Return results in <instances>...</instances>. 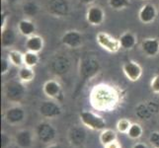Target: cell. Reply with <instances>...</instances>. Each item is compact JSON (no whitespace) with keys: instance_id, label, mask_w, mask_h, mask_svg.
I'll return each mask as SVG.
<instances>
[{"instance_id":"1","label":"cell","mask_w":159,"mask_h":148,"mask_svg":"<svg viewBox=\"0 0 159 148\" xmlns=\"http://www.w3.org/2000/svg\"><path fill=\"white\" fill-rule=\"evenodd\" d=\"M122 91L112 84L100 83L92 88L89 100L92 108L99 112H114L122 103Z\"/></svg>"},{"instance_id":"2","label":"cell","mask_w":159,"mask_h":148,"mask_svg":"<svg viewBox=\"0 0 159 148\" xmlns=\"http://www.w3.org/2000/svg\"><path fill=\"white\" fill-rule=\"evenodd\" d=\"M3 93L7 101L13 104H19L25 98L26 88L20 80H10L4 84Z\"/></svg>"},{"instance_id":"3","label":"cell","mask_w":159,"mask_h":148,"mask_svg":"<svg viewBox=\"0 0 159 148\" xmlns=\"http://www.w3.org/2000/svg\"><path fill=\"white\" fill-rule=\"evenodd\" d=\"M34 131L36 138L43 144H51L57 137V128L53 127L52 123L47 120L40 122L36 125Z\"/></svg>"},{"instance_id":"4","label":"cell","mask_w":159,"mask_h":148,"mask_svg":"<svg viewBox=\"0 0 159 148\" xmlns=\"http://www.w3.org/2000/svg\"><path fill=\"white\" fill-rule=\"evenodd\" d=\"M81 123L93 131H102L106 128V120L100 114L92 111H82L79 114Z\"/></svg>"},{"instance_id":"5","label":"cell","mask_w":159,"mask_h":148,"mask_svg":"<svg viewBox=\"0 0 159 148\" xmlns=\"http://www.w3.org/2000/svg\"><path fill=\"white\" fill-rule=\"evenodd\" d=\"M27 114L24 108L20 105H13L9 107L4 113V120L5 123L12 127L19 125L26 119Z\"/></svg>"},{"instance_id":"6","label":"cell","mask_w":159,"mask_h":148,"mask_svg":"<svg viewBox=\"0 0 159 148\" xmlns=\"http://www.w3.org/2000/svg\"><path fill=\"white\" fill-rule=\"evenodd\" d=\"M39 113L43 118L47 119H52L58 118L62 114V108L57 102L50 99V100L43 101L40 104Z\"/></svg>"},{"instance_id":"7","label":"cell","mask_w":159,"mask_h":148,"mask_svg":"<svg viewBox=\"0 0 159 148\" xmlns=\"http://www.w3.org/2000/svg\"><path fill=\"white\" fill-rule=\"evenodd\" d=\"M96 40H97L98 45L109 52L116 53L122 48L120 47L119 39H116V38H114L113 36L108 34V33H105V32L98 33Z\"/></svg>"},{"instance_id":"8","label":"cell","mask_w":159,"mask_h":148,"mask_svg":"<svg viewBox=\"0 0 159 148\" xmlns=\"http://www.w3.org/2000/svg\"><path fill=\"white\" fill-rule=\"evenodd\" d=\"M67 139L71 146H83L87 141V131L84 125H74L70 128L67 133Z\"/></svg>"},{"instance_id":"9","label":"cell","mask_w":159,"mask_h":148,"mask_svg":"<svg viewBox=\"0 0 159 148\" xmlns=\"http://www.w3.org/2000/svg\"><path fill=\"white\" fill-rule=\"evenodd\" d=\"M35 131L28 128L19 129L14 136V142L18 148H32L35 143Z\"/></svg>"},{"instance_id":"10","label":"cell","mask_w":159,"mask_h":148,"mask_svg":"<svg viewBox=\"0 0 159 148\" xmlns=\"http://www.w3.org/2000/svg\"><path fill=\"white\" fill-rule=\"evenodd\" d=\"M123 72L129 81L136 82L142 76V68L138 62L129 60L123 65Z\"/></svg>"},{"instance_id":"11","label":"cell","mask_w":159,"mask_h":148,"mask_svg":"<svg viewBox=\"0 0 159 148\" xmlns=\"http://www.w3.org/2000/svg\"><path fill=\"white\" fill-rule=\"evenodd\" d=\"M62 45L69 48H78L83 43V36L78 31H67L61 37Z\"/></svg>"},{"instance_id":"12","label":"cell","mask_w":159,"mask_h":148,"mask_svg":"<svg viewBox=\"0 0 159 148\" xmlns=\"http://www.w3.org/2000/svg\"><path fill=\"white\" fill-rule=\"evenodd\" d=\"M43 92L48 99L58 100L59 96H61L62 94V88L58 81L54 79H50L46 81L45 84H43Z\"/></svg>"},{"instance_id":"13","label":"cell","mask_w":159,"mask_h":148,"mask_svg":"<svg viewBox=\"0 0 159 148\" xmlns=\"http://www.w3.org/2000/svg\"><path fill=\"white\" fill-rule=\"evenodd\" d=\"M105 12L99 6H90L86 12V21L92 26H100L105 20Z\"/></svg>"},{"instance_id":"14","label":"cell","mask_w":159,"mask_h":148,"mask_svg":"<svg viewBox=\"0 0 159 148\" xmlns=\"http://www.w3.org/2000/svg\"><path fill=\"white\" fill-rule=\"evenodd\" d=\"M157 17V9L153 4L147 3L141 7L139 12V18L141 23L150 24Z\"/></svg>"},{"instance_id":"15","label":"cell","mask_w":159,"mask_h":148,"mask_svg":"<svg viewBox=\"0 0 159 148\" xmlns=\"http://www.w3.org/2000/svg\"><path fill=\"white\" fill-rule=\"evenodd\" d=\"M141 49L147 56L153 57L159 53V41L157 39H145L141 43Z\"/></svg>"},{"instance_id":"16","label":"cell","mask_w":159,"mask_h":148,"mask_svg":"<svg viewBox=\"0 0 159 148\" xmlns=\"http://www.w3.org/2000/svg\"><path fill=\"white\" fill-rule=\"evenodd\" d=\"M26 47L30 52L39 53L43 48V39L38 35H33L26 40Z\"/></svg>"},{"instance_id":"17","label":"cell","mask_w":159,"mask_h":148,"mask_svg":"<svg viewBox=\"0 0 159 148\" xmlns=\"http://www.w3.org/2000/svg\"><path fill=\"white\" fill-rule=\"evenodd\" d=\"M16 40H17V35L13 29L5 28L1 31V45L4 48L13 47Z\"/></svg>"},{"instance_id":"18","label":"cell","mask_w":159,"mask_h":148,"mask_svg":"<svg viewBox=\"0 0 159 148\" xmlns=\"http://www.w3.org/2000/svg\"><path fill=\"white\" fill-rule=\"evenodd\" d=\"M18 30L19 33L24 37L29 38L33 35H35L36 32V25L34 22L28 19H22L18 23Z\"/></svg>"},{"instance_id":"19","label":"cell","mask_w":159,"mask_h":148,"mask_svg":"<svg viewBox=\"0 0 159 148\" xmlns=\"http://www.w3.org/2000/svg\"><path fill=\"white\" fill-rule=\"evenodd\" d=\"M120 47L124 49H131L136 45V37L131 32H125L120 37Z\"/></svg>"},{"instance_id":"20","label":"cell","mask_w":159,"mask_h":148,"mask_svg":"<svg viewBox=\"0 0 159 148\" xmlns=\"http://www.w3.org/2000/svg\"><path fill=\"white\" fill-rule=\"evenodd\" d=\"M35 76L36 74L33 67L26 66V65L19 67L18 78L22 83H30V82H32L35 79Z\"/></svg>"},{"instance_id":"21","label":"cell","mask_w":159,"mask_h":148,"mask_svg":"<svg viewBox=\"0 0 159 148\" xmlns=\"http://www.w3.org/2000/svg\"><path fill=\"white\" fill-rule=\"evenodd\" d=\"M99 140L101 142V144L103 146H105L111 142L117 141L118 140V134L115 130L111 128H105L104 130L101 131L100 136H99Z\"/></svg>"},{"instance_id":"22","label":"cell","mask_w":159,"mask_h":148,"mask_svg":"<svg viewBox=\"0 0 159 148\" xmlns=\"http://www.w3.org/2000/svg\"><path fill=\"white\" fill-rule=\"evenodd\" d=\"M50 8L52 11V13L62 16L67 12V4L64 0H52L50 2Z\"/></svg>"},{"instance_id":"23","label":"cell","mask_w":159,"mask_h":148,"mask_svg":"<svg viewBox=\"0 0 159 148\" xmlns=\"http://www.w3.org/2000/svg\"><path fill=\"white\" fill-rule=\"evenodd\" d=\"M7 57L9 58L10 62L12 65L16 67H21L23 66L24 64V53H22L18 51H15V49H11L8 52V56Z\"/></svg>"},{"instance_id":"24","label":"cell","mask_w":159,"mask_h":148,"mask_svg":"<svg viewBox=\"0 0 159 148\" xmlns=\"http://www.w3.org/2000/svg\"><path fill=\"white\" fill-rule=\"evenodd\" d=\"M82 74L85 75L86 77L95 74L98 72V61H92V59H86L85 61L82 63Z\"/></svg>"},{"instance_id":"25","label":"cell","mask_w":159,"mask_h":148,"mask_svg":"<svg viewBox=\"0 0 159 148\" xmlns=\"http://www.w3.org/2000/svg\"><path fill=\"white\" fill-rule=\"evenodd\" d=\"M39 60H40L39 53L30 52V51H27L24 53V64L26 66L34 68L35 66H37L38 63H39Z\"/></svg>"},{"instance_id":"26","label":"cell","mask_w":159,"mask_h":148,"mask_svg":"<svg viewBox=\"0 0 159 148\" xmlns=\"http://www.w3.org/2000/svg\"><path fill=\"white\" fill-rule=\"evenodd\" d=\"M142 133H143V128H142L141 125L138 123H131L127 134L130 139L136 140L141 137Z\"/></svg>"},{"instance_id":"27","label":"cell","mask_w":159,"mask_h":148,"mask_svg":"<svg viewBox=\"0 0 159 148\" xmlns=\"http://www.w3.org/2000/svg\"><path fill=\"white\" fill-rule=\"evenodd\" d=\"M133 123H130V120L128 119H120L118 120V123L116 124V128L117 131L120 133H123V134H127L128 131L130 128V125Z\"/></svg>"},{"instance_id":"28","label":"cell","mask_w":159,"mask_h":148,"mask_svg":"<svg viewBox=\"0 0 159 148\" xmlns=\"http://www.w3.org/2000/svg\"><path fill=\"white\" fill-rule=\"evenodd\" d=\"M23 12L28 16H35L39 12V6L35 2H27L23 5Z\"/></svg>"},{"instance_id":"29","label":"cell","mask_w":159,"mask_h":148,"mask_svg":"<svg viewBox=\"0 0 159 148\" xmlns=\"http://www.w3.org/2000/svg\"><path fill=\"white\" fill-rule=\"evenodd\" d=\"M130 1L129 0H109L110 7L115 10H120L125 9L129 6Z\"/></svg>"},{"instance_id":"30","label":"cell","mask_w":159,"mask_h":148,"mask_svg":"<svg viewBox=\"0 0 159 148\" xmlns=\"http://www.w3.org/2000/svg\"><path fill=\"white\" fill-rule=\"evenodd\" d=\"M148 141L152 147L159 148V131H153V132H151Z\"/></svg>"},{"instance_id":"31","label":"cell","mask_w":159,"mask_h":148,"mask_svg":"<svg viewBox=\"0 0 159 148\" xmlns=\"http://www.w3.org/2000/svg\"><path fill=\"white\" fill-rule=\"evenodd\" d=\"M11 143H12L11 136L7 132L2 131L1 132V148H7L9 145H11Z\"/></svg>"},{"instance_id":"32","label":"cell","mask_w":159,"mask_h":148,"mask_svg":"<svg viewBox=\"0 0 159 148\" xmlns=\"http://www.w3.org/2000/svg\"><path fill=\"white\" fill-rule=\"evenodd\" d=\"M150 88H151L153 93L159 95V73L153 76V78L151 79Z\"/></svg>"},{"instance_id":"33","label":"cell","mask_w":159,"mask_h":148,"mask_svg":"<svg viewBox=\"0 0 159 148\" xmlns=\"http://www.w3.org/2000/svg\"><path fill=\"white\" fill-rule=\"evenodd\" d=\"M11 62L8 57H2L1 58V75H5L9 72Z\"/></svg>"},{"instance_id":"34","label":"cell","mask_w":159,"mask_h":148,"mask_svg":"<svg viewBox=\"0 0 159 148\" xmlns=\"http://www.w3.org/2000/svg\"><path fill=\"white\" fill-rule=\"evenodd\" d=\"M7 20H8V14L6 12H2L1 13V31L6 28Z\"/></svg>"},{"instance_id":"35","label":"cell","mask_w":159,"mask_h":148,"mask_svg":"<svg viewBox=\"0 0 159 148\" xmlns=\"http://www.w3.org/2000/svg\"><path fill=\"white\" fill-rule=\"evenodd\" d=\"M104 148H122L120 147V144L117 141H114V142H111V143H109L107 145L104 146Z\"/></svg>"},{"instance_id":"36","label":"cell","mask_w":159,"mask_h":148,"mask_svg":"<svg viewBox=\"0 0 159 148\" xmlns=\"http://www.w3.org/2000/svg\"><path fill=\"white\" fill-rule=\"evenodd\" d=\"M133 148H149L147 146V144L142 143V142H136L135 144H134Z\"/></svg>"},{"instance_id":"37","label":"cell","mask_w":159,"mask_h":148,"mask_svg":"<svg viewBox=\"0 0 159 148\" xmlns=\"http://www.w3.org/2000/svg\"><path fill=\"white\" fill-rule=\"evenodd\" d=\"M47 148H64V147L61 144H59V143H56V142H52V143L48 144L47 146Z\"/></svg>"},{"instance_id":"38","label":"cell","mask_w":159,"mask_h":148,"mask_svg":"<svg viewBox=\"0 0 159 148\" xmlns=\"http://www.w3.org/2000/svg\"><path fill=\"white\" fill-rule=\"evenodd\" d=\"M79 1L83 4H91V3L94 2L95 0H79Z\"/></svg>"},{"instance_id":"39","label":"cell","mask_w":159,"mask_h":148,"mask_svg":"<svg viewBox=\"0 0 159 148\" xmlns=\"http://www.w3.org/2000/svg\"><path fill=\"white\" fill-rule=\"evenodd\" d=\"M6 2H8V3H10V4H12V3H15L17 0H5Z\"/></svg>"},{"instance_id":"40","label":"cell","mask_w":159,"mask_h":148,"mask_svg":"<svg viewBox=\"0 0 159 148\" xmlns=\"http://www.w3.org/2000/svg\"><path fill=\"white\" fill-rule=\"evenodd\" d=\"M152 148H154V147H152Z\"/></svg>"}]
</instances>
